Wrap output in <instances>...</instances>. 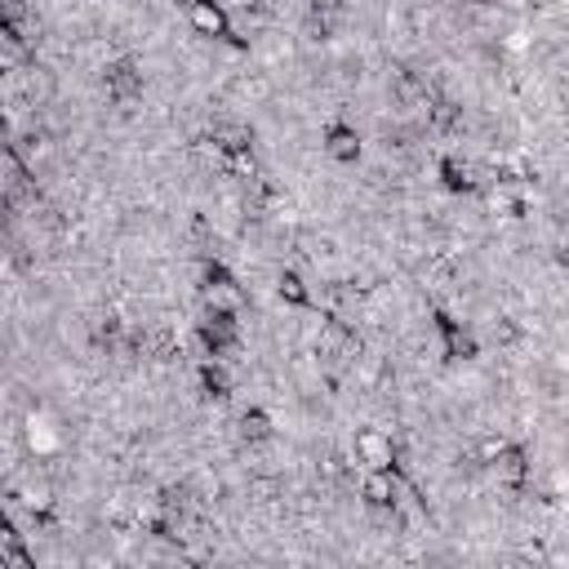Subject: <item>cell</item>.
<instances>
[{
    "mask_svg": "<svg viewBox=\"0 0 569 569\" xmlns=\"http://www.w3.org/2000/svg\"><path fill=\"white\" fill-rule=\"evenodd\" d=\"M271 298H276L280 307H289V311H307V307H316V289H311V280H307L298 267H280V271H276ZM258 302H262V298H258Z\"/></svg>",
    "mask_w": 569,
    "mask_h": 569,
    "instance_id": "obj_9",
    "label": "cell"
},
{
    "mask_svg": "<svg viewBox=\"0 0 569 569\" xmlns=\"http://www.w3.org/2000/svg\"><path fill=\"white\" fill-rule=\"evenodd\" d=\"M244 302H249V293H244V284H240L236 276L213 280V284L200 289V307H213V311H227V316H240Z\"/></svg>",
    "mask_w": 569,
    "mask_h": 569,
    "instance_id": "obj_10",
    "label": "cell"
},
{
    "mask_svg": "<svg viewBox=\"0 0 569 569\" xmlns=\"http://www.w3.org/2000/svg\"><path fill=\"white\" fill-rule=\"evenodd\" d=\"M182 22L204 40H227L231 36V9L222 0H187Z\"/></svg>",
    "mask_w": 569,
    "mask_h": 569,
    "instance_id": "obj_5",
    "label": "cell"
},
{
    "mask_svg": "<svg viewBox=\"0 0 569 569\" xmlns=\"http://www.w3.org/2000/svg\"><path fill=\"white\" fill-rule=\"evenodd\" d=\"M511 445H516V440H511L507 431H485V436H476V440H471V458H476V467H485V471H489V462H498Z\"/></svg>",
    "mask_w": 569,
    "mask_h": 569,
    "instance_id": "obj_11",
    "label": "cell"
},
{
    "mask_svg": "<svg viewBox=\"0 0 569 569\" xmlns=\"http://www.w3.org/2000/svg\"><path fill=\"white\" fill-rule=\"evenodd\" d=\"M396 498H400V467H365L360 471L365 507H396Z\"/></svg>",
    "mask_w": 569,
    "mask_h": 569,
    "instance_id": "obj_8",
    "label": "cell"
},
{
    "mask_svg": "<svg viewBox=\"0 0 569 569\" xmlns=\"http://www.w3.org/2000/svg\"><path fill=\"white\" fill-rule=\"evenodd\" d=\"M427 320H431V329H436V347H440V360H445V365H467V360L480 356V338H476L471 325L453 320L449 311H431Z\"/></svg>",
    "mask_w": 569,
    "mask_h": 569,
    "instance_id": "obj_2",
    "label": "cell"
},
{
    "mask_svg": "<svg viewBox=\"0 0 569 569\" xmlns=\"http://www.w3.org/2000/svg\"><path fill=\"white\" fill-rule=\"evenodd\" d=\"M98 93L111 102V107H133L142 102L147 93V76H142V62L133 53H116L98 67Z\"/></svg>",
    "mask_w": 569,
    "mask_h": 569,
    "instance_id": "obj_1",
    "label": "cell"
},
{
    "mask_svg": "<svg viewBox=\"0 0 569 569\" xmlns=\"http://www.w3.org/2000/svg\"><path fill=\"white\" fill-rule=\"evenodd\" d=\"M320 156L329 164H356L365 156V133L347 116H333L320 124Z\"/></svg>",
    "mask_w": 569,
    "mask_h": 569,
    "instance_id": "obj_3",
    "label": "cell"
},
{
    "mask_svg": "<svg viewBox=\"0 0 569 569\" xmlns=\"http://www.w3.org/2000/svg\"><path fill=\"white\" fill-rule=\"evenodd\" d=\"M347 449H351V458L360 467H396V440L382 427H356Z\"/></svg>",
    "mask_w": 569,
    "mask_h": 569,
    "instance_id": "obj_4",
    "label": "cell"
},
{
    "mask_svg": "<svg viewBox=\"0 0 569 569\" xmlns=\"http://www.w3.org/2000/svg\"><path fill=\"white\" fill-rule=\"evenodd\" d=\"M489 485L493 489H502V493H520L525 485H529V453H525V445L516 440L498 462H489Z\"/></svg>",
    "mask_w": 569,
    "mask_h": 569,
    "instance_id": "obj_7",
    "label": "cell"
},
{
    "mask_svg": "<svg viewBox=\"0 0 569 569\" xmlns=\"http://www.w3.org/2000/svg\"><path fill=\"white\" fill-rule=\"evenodd\" d=\"M436 187L445 196H476L480 191V178H476V169L458 151H440L436 156Z\"/></svg>",
    "mask_w": 569,
    "mask_h": 569,
    "instance_id": "obj_6",
    "label": "cell"
}]
</instances>
